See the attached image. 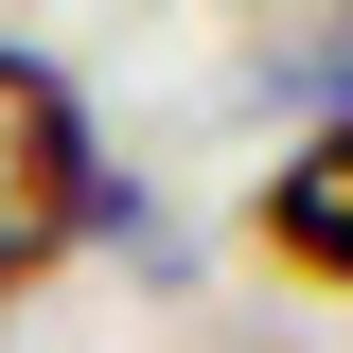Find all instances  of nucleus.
<instances>
[{
	"label": "nucleus",
	"instance_id": "obj_1",
	"mask_svg": "<svg viewBox=\"0 0 353 353\" xmlns=\"http://www.w3.org/2000/svg\"><path fill=\"white\" fill-rule=\"evenodd\" d=\"M88 212H106V176H88V106L36 71V53H0V283H36Z\"/></svg>",
	"mask_w": 353,
	"mask_h": 353
},
{
	"label": "nucleus",
	"instance_id": "obj_2",
	"mask_svg": "<svg viewBox=\"0 0 353 353\" xmlns=\"http://www.w3.org/2000/svg\"><path fill=\"white\" fill-rule=\"evenodd\" d=\"M265 248L301 265V283H353V124H318L301 159L265 176Z\"/></svg>",
	"mask_w": 353,
	"mask_h": 353
},
{
	"label": "nucleus",
	"instance_id": "obj_3",
	"mask_svg": "<svg viewBox=\"0 0 353 353\" xmlns=\"http://www.w3.org/2000/svg\"><path fill=\"white\" fill-rule=\"evenodd\" d=\"M283 18V53H353V0H265Z\"/></svg>",
	"mask_w": 353,
	"mask_h": 353
}]
</instances>
